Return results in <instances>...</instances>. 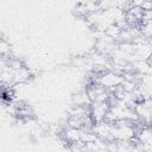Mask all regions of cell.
I'll return each mask as SVG.
<instances>
[{
  "mask_svg": "<svg viewBox=\"0 0 152 152\" xmlns=\"http://www.w3.org/2000/svg\"><path fill=\"white\" fill-rule=\"evenodd\" d=\"M122 80H124L122 75H120V74H118L113 70H107L106 72H103L99 77L97 82H99V84L103 86L104 88H107L109 90H113L116 86L121 84Z\"/></svg>",
  "mask_w": 152,
  "mask_h": 152,
  "instance_id": "1",
  "label": "cell"
},
{
  "mask_svg": "<svg viewBox=\"0 0 152 152\" xmlns=\"http://www.w3.org/2000/svg\"><path fill=\"white\" fill-rule=\"evenodd\" d=\"M108 109H109V106H108L107 101H104V102H97V101L91 102V109H90V113H91V115H93L94 121L97 122V121H102V120H104Z\"/></svg>",
  "mask_w": 152,
  "mask_h": 152,
  "instance_id": "2",
  "label": "cell"
},
{
  "mask_svg": "<svg viewBox=\"0 0 152 152\" xmlns=\"http://www.w3.org/2000/svg\"><path fill=\"white\" fill-rule=\"evenodd\" d=\"M72 104L74 106H88V104H91V100L86 90H81L72 96Z\"/></svg>",
  "mask_w": 152,
  "mask_h": 152,
  "instance_id": "3",
  "label": "cell"
},
{
  "mask_svg": "<svg viewBox=\"0 0 152 152\" xmlns=\"http://www.w3.org/2000/svg\"><path fill=\"white\" fill-rule=\"evenodd\" d=\"M64 138L68 142H74L77 140H81V128L70 127L64 131Z\"/></svg>",
  "mask_w": 152,
  "mask_h": 152,
  "instance_id": "4",
  "label": "cell"
}]
</instances>
